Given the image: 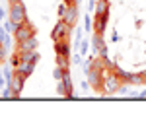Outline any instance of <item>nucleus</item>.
Instances as JSON below:
<instances>
[{"instance_id":"nucleus-1","label":"nucleus","mask_w":146,"mask_h":136,"mask_svg":"<svg viewBox=\"0 0 146 136\" xmlns=\"http://www.w3.org/2000/svg\"><path fill=\"white\" fill-rule=\"evenodd\" d=\"M8 20L12 23H16V27L20 23L27 22V12H25V6H23L22 0H10V12H8Z\"/></svg>"},{"instance_id":"nucleus-2","label":"nucleus","mask_w":146,"mask_h":136,"mask_svg":"<svg viewBox=\"0 0 146 136\" xmlns=\"http://www.w3.org/2000/svg\"><path fill=\"white\" fill-rule=\"evenodd\" d=\"M125 82L113 70H109V72H105V76H103V86H101V91L105 93V95H111V93H117L119 91V88L123 86Z\"/></svg>"},{"instance_id":"nucleus-3","label":"nucleus","mask_w":146,"mask_h":136,"mask_svg":"<svg viewBox=\"0 0 146 136\" xmlns=\"http://www.w3.org/2000/svg\"><path fill=\"white\" fill-rule=\"evenodd\" d=\"M35 33H37V29L33 27V23L27 20V22L20 23V25L16 27V31H14V39H16V43H20V41H25V39L33 37Z\"/></svg>"},{"instance_id":"nucleus-4","label":"nucleus","mask_w":146,"mask_h":136,"mask_svg":"<svg viewBox=\"0 0 146 136\" xmlns=\"http://www.w3.org/2000/svg\"><path fill=\"white\" fill-rule=\"evenodd\" d=\"M70 29H72V25H68L64 20H58V22H56V25L53 27V31H51V39H53V41L68 39V35H70Z\"/></svg>"},{"instance_id":"nucleus-5","label":"nucleus","mask_w":146,"mask_h":136,"mask_svg":"<svg viewBox=\"0 0 146 136\" xmlns=\"http://www.w3.org/2000/svg\"><path fill=\"white\" fill-rule=\"evenodd\" d=\"M23 82H25V78H23L20 72H14V76L8 80V86L14 90V99H20L22 90H23Z\"/></svg>"},{"instance_id":"nucleus-6","label":"nucleus","mask_w":146,"mask_h":136,"mask_svg":"<svg viewBox=\"0 0 146 136\" xmlns=\"http://www.w3.org/2000/svg\"><path fill=\"white\" fill-rule=\"evenodd\" d=\"M107 22H109V14H105V16H96V20H94V33L103 35L105 29H107Z\"/></svg>"},{"instance_id":"nucleus-7","label":"nucleus","mask_w":146,"mask_h":136,"mask_svg":"<svg viewBox=\"0 0 146 136\" xmlns=\"http://www.w3.org/2000/svg\"><path fill=\"white\" fill-rule=\"evenodd\" d=\"M37 45H39V41H37V37H29V39H25V41H20L18 43V47H16V51H20V53H23V51H37Z\"/></svg>"},{"instance_id":"nucleus-8","label":"nucleus","mask_w":146,"mask_h":136,"mask_svg":"<svg viewBox=\"0 0 146 136\" xmlns=\"http://www.w3.org/2000/svg\"><path fill=\"white\" fill-rule=\"evenodd\" d=\"M35 64H37V62H27V60H20V66L16 68V72H20L23 78L27 80L29 76H31V74H33Z\"/></svg>"},{"instance_id":"nucleus-9","label":"nucleus","mask_w":146,"mask_h":136,"mask_svg":"<svg viewBox=\"0 0 146 136\" xmlns=\"http://www.w3.org/2000/svg\"><path fill=\"white\" fill-rule=\"evenodd\" d=\"M64 22L68 23V25H76V22H78V4H74V6H68V10H66V16L62 18Z\"/></svg>"},{"instance_id":"nucleus-10","label":"nucleus","mask_w":146,"mask_h":136,"mask_svg":"<svg viewBox=\"0 0 146 136\" xmlns=\"http://www.w3.org/2000/svg\"><path fill=\"white\" fill-rule=\"evenodd\" d=\"M109 10H111V2L109 0H98L94 14L96 16H105V14H109Z\"/></svg>"},{"instance_id":"nucleus-11","label":"nucleus","mask_w":146,"mask_h":136,"mask_svg":"<svg viewBox=\"0 0 146 136\" xmlns=\"http://www.w3.org/2000/svg\"><path fill=\"white\" fill-rule=\"evenodd\" d=\"M55 53H56V55H66V57H70V45H68V39L55 41Z\"/></svg>"},{"instance_id":"nucleus-12","label":"nucleus","mask_w":146,"mask_h":136,"mask_svg":"<svg viewBox=\"0 0 146 136\" xmlns=\"http://www.w3.org/2000/svg\"><path fill=\"white\" fill-rule=\"evenodd\" d=\"M103 45H105L103 35H100V33H94V35H92V51H94V57H98V53H100V49Z\"/></svg>"},{"instance_id":"nucleus-13","label":"nucleus","mask_w":146,"mask_h":136,"mask_svg":"<svg viewBox=\"0 0 146 136\" xmlns=\"http://www.w3.org/2000/svg\"><path fill=\"white\" fill-rule=\"evenodd\" d=\"M125 84H129V86H142L144 84V80H142V74L138 72H129L127 74V78H125Z\"/></svg>"},{"instance_id":"nucleus-14","label":"nucleus","mask_w":146,"mask_h":136,"mask_svg":"<svg viewBox=\"0 0 146 136\" xmlns=\"http://www.w3.org/2000/svg\"><path fill=\"white\" fill-rule=\"evenodd\" d=\"M62 84H64V91H66L64 97H72V95H74V90H72V76H70V70H64Z\"/></svg>"},{"instance_id":"nucleus-15","label":"nucleus","mask_w":146,"mask_h":136,"mask_svg":"<svg viewBox=\"0 0 146 136\" xmlns=\"http://www.w3.org/2000/svg\"><path fill=\"white\" fill-rule=\"evenodd\" d=\"M70 60L72 58L66 57V55H56V66H60L62 70H68L70 68Z\"/></svg>"},{"instance_id":"nucleus-16","label":"nucleus","mask_w":146,"mask_h":136,"mask_svg":"<svg viewBox=\"0 0 146 136\" xmlns=\"http://www.w3.org/2000/svg\"><path fill=\"white\" fill-rule=\"evenodd\" d=\"M0 43L4 47H10L12 45V37H10V33L4 29V25H0Z\"/></svg>"},{"instance_id":"nucleus-17","label":"nucleus","mask_w":146,"mask_h":136,"mask_svg":"<svg viewBox=\"0 0 146 136\" xmlns=\"http://www.w3.org/2000/svg\"><path fill=\"white\" fill-rule=\"evenodd\" d=\"M2 99H14V90L6 84V88H2Z\"/></svg>"},{"instance_id":"nucleus-18","label":"nucleus","mask_w":146,"mask_h":136,"mask_svg":"<svg viewBox=\"0 0 146 136\" xmlns=\"http://www.w3.org/2000/svg\"><path fill=\"white\" fill-rule=\"evenodd\" d=\"M111 70H113V72H115V74H117V76H119L121 80H123V82H125V78H127V74H129V72H127V70H123V68L119 66V64H115Z\"/></svg>"},{"instance_id":"nucleus-19","label":"nucleus","mask_w":146,"mask_h":136,"mask_svg":"<svg viewBox=\"0 0 146 136\" xmlns=\"http://www.w3.org/2000/svg\"><path fill=\"white\" fill-rule=\"evenodd\" d=\"M62 76H64V70L60 66H55V70H53V78L58 82V80H62Z\"/></svg>"},{"instance_id":"nucleus-20","label":"nucleus","mask_w":146,"mask_h":136,"mask_svg":"<svg viewBox=\"0 0 146 136\" xmlns=\"http://www.w3.org/2000/svg\"><path fill=\"white\" fill-rule=\"evenodd\" d=\"M6 51H8V47L0 45V64H4V62L8 60V55H6Z\"/></svg>"},{"instance_id":"nucleus-21","label":"nucleus","mask_w":146,"mask_h":136,"mask_svg":"<svg viewBox=\"0 0 146 136\" xmlns=\"http://www.w3.org/2000/svg\"><path fill=\"white\" fill-rule=\"evenodd\" d=\"M4 29H6L8 33H14V31H16V23H12L10 20H6V22H4Z\"/></svg>"},{"instance_id":"nucleus-22","label":"nucleus","mask_w":146,"mask_h":136,"mask_svg":"<svg viewBox=\"0 0 146 136\" xmlns=\"http://www.w3.org/2000/svg\"><path fill=\"white\" fill-rule=\"evenodd\" d=\"M56 93H58V95H62V97L66 95V91H64V84H62V80H58V82H56Z\"/></svg>"},{"instance_id":"nucleus-23","label":"nucleus","mask_w":146,"mask_h":136,"mask_svg":"<svg viewBox=\"0 0 146 136\" xmlns=\"http://www.w3.org/2000/svg\"><path fill=\"white\" fill-rule=\"evenodd\" d=\"M66 10H68L66 4H60V6H58V18H60V20H62V18L66 16Z\"/></svg>"},{"instance_id":"nucleus-24","label":"nucleus","mask_w":146,"mask_h":136,"mask_svg":"<svg viewBox=\"0 0 146 136\" xmlns=\"http://www.w3.org/2000/svg\"><path fill=\"white\" fill-rule=\"evenodd\" d=\"M78 51H80V55H86V51H88V43L82 39L80 41V47H78Z\"/></svg>"},{"instance_id":"nucleus-25","label":"nucleus","mask_w":146,"mask_h":136,"mask_svg":"<svg viewBox=\"0 0 146 136\" xmlns=\"http://www.w3.org/2000/svg\"><path fill=\"white\" fill-rule=\"evenodd\" d=\"M80 88H82V91H88L92 86H90V82H88V80H84V82H80Z\"/></svg>"},{"instance_id":"nucleus-26","label":"nucleus","mask_w":146,"mask_h":136,"mask_svg":"<svg viewBox=\"0 0 146 136\" xmlns=\"http://www.w3.org/2000/svg\"><path fill=\"white\" fill-rule=\"evenodd\" d=\"M72 62H74V64H82V62H84V60H82V55H74V57H72Z\"/></svg>"},{"instance_id":"nucleus-27","label":"nucleus","mask_w":146,"mask_h":136,"mask_svg":"<svg viewBox=\"0 0 146 136\" xmlns=\"http://www.w3.org/2000/svg\"><path fill=\"white\" fill-rule=\"evenodd\" d=\"M117 93H121V95H127V93H129V90H127V86H121V88H119V91H117Z\"/></svg>"},{"instance_id":"nucleus-28","label":"nucleus","mask_w":146,"mask_h":136,"mask_svg":"<svg viewBox=\"0 0 146 136\" xmlns=\"http://www.w3.org/2000/svg\"><path fill=\"white\" fill-rule=\"evenodd\" d=\"M88 8H90V12L96 10V0H90V2H88Z\"/></svg>"},{"instance_id":"nucleus-29","label":"nucleus","mask_w":146,"mask_h":136,"mask_svg":"<svg viewBox=\"0 0 146 136\" xmlns=\"http://www.w3.org/2000/svg\"><path fill=\"white\" fill-rule=\"evenodd\" d=\"M4 72H2V70H0V88H4Z\"/></svg>"},{"instance_id":"nucleus-30","label":"nucleus","mask_w":146,"mask_h":136,"mask_svg":"<svg viewBox=\"0 0 146 136\" xmlns=\"http://www.w3.org/2000/svg\"><path fill=\"white\" fill-rule=\"evenodd\" d=\"M64 4L66 6H74V4H78V0H64Z\"/></svg>"},{"instance_id":"nucleus-31","label":"nucleus","mask_w":146,"mask_h":136,"mask_svg":"<svg viewBox=\"0 0 146 136\" xmlns=\"http://www.w3.org/2000/svg\"><path fill=\"white\" fill-rule=\"evenodd\" d=\"M86 29H88V31L92 29V20H90V18H86Z\"/></svg>"},{"instance_id":"nucleus-32","label":"nucleus","mask_w":146,"mask_h":136,"mask_svg":"<svg viewBox=\"0 0 146 136\" xmlns=\"http://www.w3.org/2000/svg\"><path fill=\"white\" fill-rule=\"evenodd\" d=\"M138 99H146V91H140L138 93Z\"/></svg>"},{"instance_id":"nucleus-33","label":"nucleus","mask_w":146,"mask_h":136,"mask_svg":"<svg viewBox=\"0 0 146 136\" xmlns=\"http://www.w3.org/2000/svg\"><path fill=\"white\" fill-rule=\"evenodd\" d=\"M0 20H4V12H2V8H0Z\"/></svg>"},{"instance_id":"nucleus-34","label":"nucleus","mask_w":146,"mask_h":136,"mask_svg":"<svg viewBox=\"0 0 146 136\" xmlns=\"http://www.w3.org/2000/svg\"><path fill=\"white\" fill-rule=\"evenodd\" d=\"M0 45H2V43H0Z\"/></svg>"}]
</instances>
